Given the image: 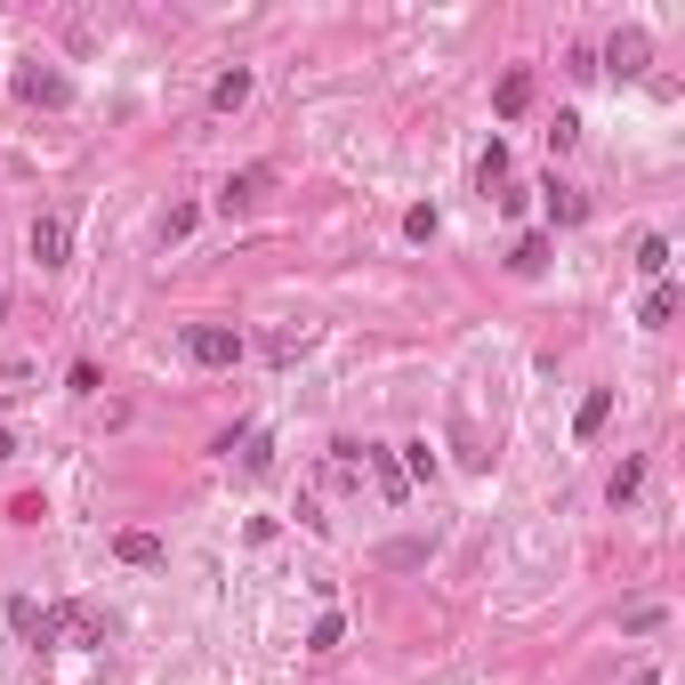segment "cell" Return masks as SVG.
Segmentation results:
<instances>
[{
	"mask_svg": "<svg viewBox=\"0 0 685 685\" xmlns=\"http://www.w3.org/2000/svg\"><path fill=\"white\" fill-rule=\"evenodd\" d=\"M25 243H32V258H41V274L74 266V218H65V211H41V218H32V234H25Z\"/></svg>",
	"mask_w": 685,
	"mask_h": 685,
	"instance_id": "6da1fadb",
	"label": "cell"
},
{
	"mask_svg": "<svg viewBox=\"0 0 685 685\" xmlns=\"http://www.w3.org/2000/svg\"><path fill=\"white\" fill-rule=\"evenodd\" d=\"M186 355L202 371H226V363H243V331H226V323H194L186 331Z\"/></svg>",
	"mask_w": 685,
	"mask_h": 685,
	"instance_id": "7a4b0ae2",
	"label": "cell"
},
{
	"mask_svg": "<svg viewBox=\"0 0 685 685\" xmlns=\"http://www.w3.org/2000/svg\"><path fill=\"white\" fill-rule=\"evenodd\" d=\"M9 622H17L25 645H57L65 637V613L57 605H32V597H9Z\"/></svg>",
	"mask_w": 685,
	"mask_h": 685,
	"instance_id": "3957f363",
	"label": "cell"
},
{
	"mask_svg": "<svg viewBox=\"0 0 685 685\" xmlns=\"http://www.w3.org/2000/svg\"><path fill=\"white\" fill-rule=\"evenodd\" d=\"M9 89L25 97V106H65V97H74V81H65V74H49V65H17V74H9Z\"/></svg>",
	"mask_w": 685,
	"mask_h": 685,
	"instance_id": "277c9868",
	"label": "cell"
},
{
	"mask_svg": "<svg viewBox=\"0 0 685 685\" xmlns=\"http://www.w3.org/2000/svg\"><path fill=\"white\" fill-rule=\"evenodd\" d=\"M645 57H654V41H645V32L629 25V32H613V41H605V65H597V74H622V81H637V74H645Z\"/></svg>",
	"mask_w": 685,
	"mask_h": 685,
	"instance_id": "5b68a950",
	"label": "cell"
},
{
	"mask_svg": "<svg viewBox=\"0 0 685 685\" xmlns=\"http://www.w3.org/2000/svg\"><path fill=\"white\" fill-rule=\"evenodd\" d=\"M243 106H251V65H226L211 81V114H243Z\"/></svg>",
	"mask_w": 685,
	"mask_h": 685,
	"instance_id": "8992f818",
	"label": "cell"
},
{
	"mask_svg": "<svg viewBox=\"0 0 685 685\" xmlns=\"http://www.w3.org/2000/svg\"><path fill=\"white\" fill-rule=\"evenodd\" d=\"M540 202H548V226H580V218H589V194H573L565 178H548Z\"/></svg>",
	"mask_w": 685,
	"mask_h": 685,
	"instance_id": "52a82bcc",
	"label": "cell"
},
{
	"mask_svg": "<svg viewBox=\"0 0 685 685\" xmlns=\"http://www.w3.org/2000/svg\"><path fill=\"white\" fill-rule=\"evenodd\" d=\"M266 186H274V169H266V162H251L243 178H226V194H218V211H251V202H258Z\"/></svg>",
	"mask_w": 685,
	"mask_h": 685,
	"instance_id": "ba28073f",
	"label": "cell"
},
{
	"mask_svg": "<svg viewBox=\"0 0 685 685\" xmlns=\"http://www.w3.org/2000/svg\"><path fill=\"white\" fill-rule=\"evenodd\" d=\"M605 420H613V388H589V395H580V411H573V436L589 443V436H597Z\"/></svg>",
	"mask_w": 685,
	"mask_h": 685,
	"instance_id": "9c48e42d",
	"label": "cell"
},
{
	"mask_svg": "<svg viewBox=\"0 0 685 685\" xmlns=\"http://www.w3.org/2000/svg\"><path fill=\"white\" fill-rule=\"evenodd\" d=\"M114 557H121V565H162V540L129 525V532H114Z\"/></svg>",
	"mask_w": 685,
	"mask_h": 685,
	"instance_id": "30bf717a",
	"label": "cell"
},
{
	"mask_svg": "<svg viewBox=\"0 0 685 685\" xmlns=\"http://www.w3.org/2000/svg\"><path fill=\"white\" fill-rule=\"evenodd\" d=\"M476 186H485V194H500V186H508V146H500V137H492L485 154H476Z\"/></svg>",
	"mask_w": 685,
	"mask_h": 685,
	"instance_id": "8fae6325",
	"label": "cell"
},
{
	"mask_svg": "<svg viewBox=\"0 0 685 685\" xmlns=\"http://www.w3.org/2000/svg\"><path fill=\"white\" fill-rule=\"evenodd\" d=\"M637 492H645V460H622V468H613V485H605V500H613V508H629Z\"/></svg>",
	"mask_w": 685,
	"mask_h": 685,
	"instance_id": "7c38bea8",
	"label": "cell"
},
{
	"mask_svg": "<svg viewBox=\"0 0 685 685\" xmlns=\"http://www.w3.org/2000/svg\"><path fill=\"white\" fill-rule=\"evenodd\" d=\"M508 274H548V234H525V243L508 251Z\"/></svg>",
	"mask_w": 685,
	"mask_h": 685,
	"instance_id": "4fadbf2b",
	"label": "cell"
},
{
	"mask_svg": "<svg viewBox=\"0 0 685 685\" xmlns=\"http://www.w3.org/2000/svg\"><path fill=\"white\" fill-rule=\"evenodd\" d=\"M669 315H677V291H669V283H654V291H645V306H637V323H645V331H662Z\"/></svg>",
	"mask_w": 685,
	"mask_h": 685,
	"instance_id": "5bb4252c",
	"label": "cell"
},
{
	"mask_svg": "<svg viewBox=\"0 0 685 685\" xmlns=\"http://www.w3.org/2000/svg\"><path fill=\"white\" fill-rule=\"evenodd\" d=\"M525 106H532V74H508L500 81V121H517Z\"/></svg>",
	"mask_w": 685,
	"mask_h": 685,
	"instance_id": "9a60e30c",
	"label": "cell"
},
{
	"mask_svg": "<svg viewBox=\"0 0 685 685\" xmlns=\"http://www.w3.org/2000/svg\"><path fill=\"white\" fill-rule=\"evenodd\" d=\"M637 274H654V283L669 274V234H645V243H637Z\"/></svg>",
	"mask_w": 685,
	"mask_h": 685,
	"instance_id": "2e32d148",
	"label": "cell"
},
{
	"mask_svg": "<svg viewBox=\"0 0 685 685\" xmlns=\"http://www.w3.org/2000/svg\"><path fill=\"white\" fill-rule=\"evenodd\" d=\"M234 452H243V468H251V476H266V468H274V443H266L258 428H243V443H234Z\"/></svg>",
	"mask_w": 685,
	"mask_h": 685,
	"instance_id": "e0dca14e",
	"label": "cell"
},
{
	"mask_svg": "<svg viewBox=\"0 0 685 685\" xmlns=\"http://www.w3.org/2000/svg\"><path fill=\"white\" fill-rule=\"evenodd\" d=\"M194 226H202V211H194V202H178V211H169V218H162V243H186V234H194Z\"/></svg>",
	"mask_w": 685,
	"mask_h": 685,
	"instance_id": "ac0fdd59",
	"label": "cell"
},
{
	"mask_svg": "<svg viewBox=\"0 0 685 685\" xmlns=\"http://www.w3.org/2000/svg\"><path fill=\"white\" fill-rule=\"evenodd\" d=\"M403 234H411V243H436V202H420V211H403Z\"/></svg>",
	"mask_w": 685,
	"mask_h": 685,
	"instance_id": "d6986e66",
	"label": "cell"
},
{
	"mask_svg": "<svg viewBox=\"0 0 685 685\" xmlns=\"http://www.w3.org/2000/svg\"><path fill=\"white\" fill-rule=\"evenodd\" d=\"M662 622H669V613H662V605H629V622H622V629H629V637H654Z\"/></svg>",
	"mask_w": 685,
	"mask_h": 685,
	"instance_id": "ffe728a7",
	"label": "cell"
},
{
	"mask_svg": "<svg viewBox=\"0 0 685 685\" xmlns=\"http://www.w3.org/2000/svg\"><path fill=\"white\" fill-rule=\"evenodd\" d=\"M339 637H348V622H339V613H323V622H315V637H306V645H315V654H339Z\"/></svg>",
	"mask_w": 685,
	"mask_h": 685,
	"instance_id": "44dd1931",
	"label": "cell"
},
{
	"mask_svg": "<svg viewBox=\"0 0 685 685\" xmlns=\"http://www.w3.org/2000/svg\"><path fill=\"white\" fill-rule=\"evenodd\" d=\"M363 460H371V468H380V492H388V500H403V468H395L388 452H363Z\"/></svg>",
	"mask_w": 685,
	"mask_h": 685,
	"instance_id": "7402d4cb",
	"label": "cell"
},
{
	"mask_svg": "<svg viewBox=\"0 0 685 685\" xmlns=\"http://www.w3.org/2000/svg\"><path fill=\"white\" fill-rule=\"evenodd\" d=\"M548 146H557V154H573V146H580V114H557V129H548Z\"/></svg>",
	"mask_w": 685,
	"mask_h": 685,
	"instance_id": "603a6c76",
	"label": "cell"
},
{
	"mask_svg": "<svg viewBox=\"0 0 685 685\" xmlns=\"http://www.w3.org/2000/svg\"><path fill=\"white\" fill-rule=\"evenodd\" d=\"M0 460H17V436H9V428H0Z\"/></svg>",
	"mask_w": 685,
	"mask_h": 685,
	"instance_id": "cb8c5ba5",
	"label": "cell"
},
{
	"mask_svg": "<svg viewBox=\"0 0 685 685\" xmlns=\"http://www.w3.org/2000/svg\"><path fill=\"white\" fill-rule=\"evenodd\" d=\"M0 315H9V283H0Z\"/></svg>",
	"mask_w": 685,
	"mask_h": 685,
	"instance_id": "d4e9b609",
	"label": "cell"
}]
</instances>
